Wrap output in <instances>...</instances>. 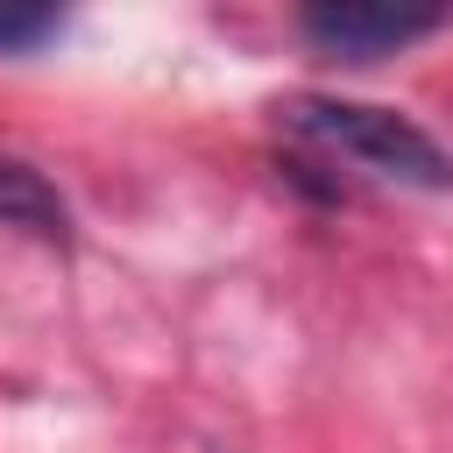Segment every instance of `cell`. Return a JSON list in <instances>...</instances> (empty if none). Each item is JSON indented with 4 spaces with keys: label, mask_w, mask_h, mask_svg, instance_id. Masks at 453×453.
<instances>
[{
    "label": "cell",
    "mask_w": 453,
    "mask_h": 453,
    "mask_svg": "<svg viewBox=\"0 0 453 453\" xmlns=\"http://www.w3.org/2000/svg\"><path fill=\"white\" fill-rule=\"evenodd\" d=\"M283 120H290L304 142L340 149L347 163H361V170H375V177L425 184V191L453 184V156H446L411 113H396V106H368V99H290Z\"/></svg>",
    "instance_id": "1"
},
{
    "label": "cell",
    "mask_w": 453,
    "mask_h": 453,
    "mask_svg": "<svg viewBox=\"0 0 453 453\" xmlns=\"http://www.w3.org/2000/svg\"><path fill=\"white\" fill-rule=\"evenodd\" d=\"M446 14L439 7H304L297 14V28L319 42V50H333V57H354V64H368V57H382V50H403V42H418V35H432Z\"/></svg>",
    "instance_id": "2"
},
{
    "label": "cell",
    "mask_w": 453,
    "mask_h": 453,
    "mask_svg": "<svg viewBox=\"0 0 453 453\" xmlns=\"http://www.w3.org/2000/svg\"><path fill=\"white\" fill-rule=\"evenodd\" d=\"M0 226H21L35 241H71V205L35 163L0 156Z\"/></svg>",
    "instance_id": "3"
},
{
    "label": "cell",
    "mask_w": 453,
    "mask_h": 453,
    "mask_svg": "<svg viewBox=\"0 0 453 453\" xmlns=\"http://www.w3.org/2000/svg\"><path fill=\"white\" fill-rule=\"evenodd\" d=\"M42 35H57L50 7H0V50H35Z\"/></svg>",
    "instance_id": "4"
}]
</instances>
